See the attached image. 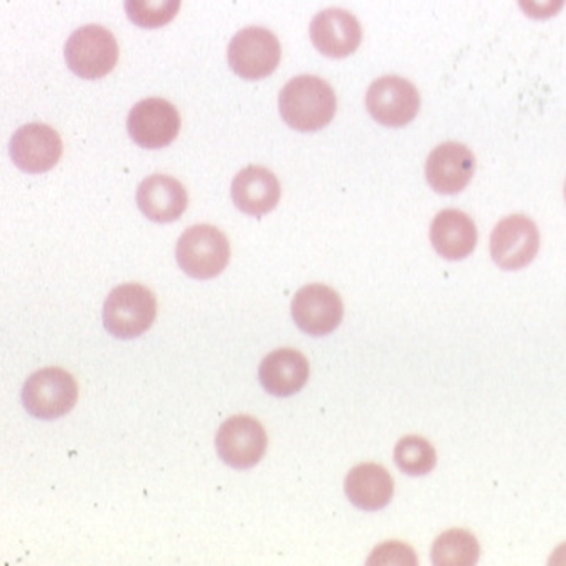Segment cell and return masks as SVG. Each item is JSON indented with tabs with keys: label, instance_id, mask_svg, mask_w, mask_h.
Here are the masks:
<instances>
[{
	"label": "cell",
	"instance_id": "obj_2",
	"mask_svg": "<svg viewBox=\"0 0 566 566\" xmlns=\"http://www.w3.org/2000/svg\"><path fill=\"white\" fill-rule=\"evenodd\" d=\"M157 315L156 295L138 283L114 289L103 305V324L118 339H134L149 331Z\"/></svg>",
	"mask_w": 566,
	"mask_h": 566
},
{
	"label": "cell",
	"instance_id": "obj_19",
	"mask_svg": "<svg viewBox=\"0 0 566 566\" xmlns=\"http://www.w3.org/2000/svg\"><path fill=\"white\" fill-rule=\"evenodd\" d=\"M347 497L363 511H378L388 506L394 497V479L382 465H356L344 482Z\"/></svg>",
	"mask_w": 566,
	"mask_h": 566
},
{
	"label": "cell",
	"instance_id": "obj_13",
	"mask_svg": "<svg viewBox=\"0 0 566 566\" xmlns=\"http://www.w3.org/2000/svg\"><path fill=\"white\" fill-rule=\"evenodd\" d=\"M311 41L324 56L343 60L361 46V24L344 9H326L312 19Z\"/></svg>",
	"mask_w": 566,
	"mask_h": 566
},
{
	"label": "cell",
	"instance_id": "obj_12",
	"mask_svg": "<svg viewBox=\"0 0 566 566\" xmlns=\"http://www.w3.org/2000/svg\"><path fill=\"white\" fill-rule=\"evenodd\" d=\"M339 294L323 283L305 285L292 302V317L302 333L321 337L334 333L343 321Z\"/></svg>",
	"mask_w": 566,
	"mask_h": 566
},
{
	"label": "cell",
	"instance_id": "obj_9",
	"mask_svg": "<svg viewBox=\"0 0 566 566\" xmlns=\"http://www.w3.org/2000/svg\"><path fill=\"white\" fill-rule=\"evenodd\" d=\"M217 450L224 464L233 469H252L266 450V433L256 418L238 415L224 421L217 436Z\"/></svg>",
	"mask_w": 566,
	"mask_h": 566
},
{
	"label": "cell",
	"instance_id": "obj_18",
	"mask_svg": "<svg viewBox=\"0 0 566 566\" xmlns=\"http://www.w3.org/2000/svg\"><path fill=\"white\" fill-rule=\"evenodd\" d=\"M308 361L295 349L273 350L259 369L260 382L273 397H292L304 388L308 379Z\"/></svg>",
	"mask_w": 566,
	"mask_h": 566
},
{
	"label": "cell",
	"instance_id": "obj_15",
	"mask_svg": "<svg viewBox=\"0 0 566 566\" xmlns=\"http://www.w3.org/2000/svg\"><path fill=\"white\" fill-rule=\"evenodd\" d=\"M280 189L275 174L265 167L250 166L238 172L231 185L234 206L248 217L262 218L279 205Z\"/></svg>",
	"mask_w": 566,
	"mask_h": 566
},
{
	"label": "cell",
	"instance_id": "obj_4",
	"mask_svg": "<svg viewBox=\"0 0 566 566\" xmlns=\"http://www.w3.org/2000/svg\"><path fill=\"white\" fill-rule=\"evenodd\" d=\"M64 56L67 67L80 78H103L117 64V40L102 25H85L70 35L64 46Z\"/></svg>",
	"mask_w": 566,
	"mask_h": 566
},
{
	"label": "cell",
	"instance_id": "obj_14",
	"mask_svg": "<svg viewBox=\"0 0 566 566\" xmlns=\"http://www.w3.org/2000/svg\"><path fill=\"white\" fill-rule=\"evenodd\" d=\"M63 142L50 125L28 124L11 138V157L19 169L28 174H43L60 163Z\"/></svg>",
	"mask_w": 566,
	"mask_h": 566
},
{
	"label": "cell",
	"instance_id": "obj_8",
	"mask_svg": "<svg viewBox=\"0 0 566 566\" xmlns=\"http://www.w3.org/2000/svg\"><path fill=\"white\" fill-rule=\"evenodd\" d=\"M539 252V231L535 221L513 214L495 224L491 234V256L500 269L514 272L530 265Z\"/></svg>",
	"mask_w": 566,
	"mask_h": 566
},
{
	"label": "cell",
	"instance_id": "obj_3",
	"mask_svg": "<svg viewBox=\"0 0 566 566\" xmlns=\"http://www.w3.org/2000/svg\"><path fill=\"white\" fill-rule=\"evenodd\" d=\"M230 241L218 228L196 224L181 234L176 247L179 266L192 279H214L230 262Z\"/></svg>",
	"mask_w": 566,
	"mask_h": 566
},
{
	"label": "cell",
	"instance_id": "obj_21",
	"mask_svg": "<svg viewBox=\"0 0 566 566\" xmlns=\"http://www.w3.org/2000/svg\"><path fill=\"white\" fill-rule=\"evenodd\" d=\"M395 462L405 474L427 475L436 469V449L423 437H405L395 449Z\"/></svg>",
	"mask_w": 566,
	"mask_h": 566
},
{
	"label": "cell",
	"instance_id": "obj_10",
	"mask_svg": "<svg viewBox=\"0 0 566 566\" xmlns=\"http://www.w3.org/2000/svg\"><path fill=\"white\" fill-rule=\"evenodd\" d=\"M127 128L135 144L144 149H163L170 146L181 130V117L167 99H142L132 108Z\"/></svg>",
	"mask_w": 566,
	"mask_h": 566
},
{
	"label": "cell",
	"instance_id": "obj_7",
	"mask_svg": "<svg viewBox=\"0 0 566 566\" xmlns=\"http://www.w3.org/2000/svg\"><path fill=\"white\" fill-rule=\"evenodd\" d=\"M282 51L276 35L263 28H247L238 32L228 48V63L240 78H266L279 66Z\"/></svg>",
	"mask_w": 566,
	"mask_h": 566
},
{
	"label": "cell",
	"instance_id": "obj_11",
	"mask_svg": "<svg viewBox=\"0 0 566 566\" xmlns=\"http://www.w3.org/2000/svg\"><path fill=\"white\" fill-rule=\"evenodd\" d=\"M474 153L460 142H443L430 153L424 176L433 191L443 196L459 195L468 188L475 174Z\"/></svg>",
	"mask_w": 566,
	"mask_h": 566
},
{
	"label": "cell",
	"instance_id": "obj_16",
	"mask_svg": "<svg viewBox=\"0 0 566 566\" xmlns=\"http://www.w3.org/2000/svg\"><path fill=\"white\" fill-rule=\"evenodd\" d=\"M430 241L442 259L459 262L474 252L478 244V228L464 211L446 209L432 221Z\"/></svg>",
	"mask_w": 566,
	"mask_h": 566
},
{
	"label": "cell",
	"instance_id": "obj_22",
	"mask_svg": "<svg viewBox=\"0 0 566 566\" xmlns=\"http://www.w3.org/2000/svg\"><path fill=\"white\" fill-rule=\"evenodd\" d=\"M181 9V0H125L128 19L137 28L157 29L169 24Z\"/></svg>",
	"mask_w": 566,
	"mask_h": 566
},
{
	"label": "cell",
	"instance_id": "obj_23",
	"mask_svg": "<svg viewBox=\"0 0 566 566\" xmlns=\"http://www.w3.org/2000/svg\"><path fill=\"white\" fill-rule=\"evenodd\" d=\"M566 0H517L521 11L533 21H548L565 8Z\"/></svg>",
	"mask_w": 566,
	"mask_h": 566
},
{
	"label": "cell",
	"instance_id": "obj_6",
	"mask_svg": "<svg viewBox=\"0 0 566 566\" xmlns=\"http://www.w3.org/2000/svg\"><path fill=\"white\" fill-rule=\"evenodd\" d=\"M420 106L417 86L397 75L375 80L366 93V108L382 127H407L417 118Z\"/></svg>",
	"mask_w": 566,
	"mask_h": 566
},
{
	"label": "cell",
	"instance_id": "obj_17",
	"mask_svg": "<svg viewBox=\"0 0 566 566\" xmlns=\"http://www.w3.org/2000/svg\"><path fill=\"white\" fill-rule=\"evenodd\" d=\"M137 206L150 221L170 223L188 208V192L174 177L156 174L138 186Z\"/></svg>",
	"mask_w": 566,
	"mask_h": 566
},
{
	"label": "cell",
	"instance_id": "obj_24",
	"mask_svg": "<svg viewBox=\"0 0 566 566\" xmlns=\"http://www.w3.org/2000/svg\"><path fill=\"white\" fill-rule=\"evenodd\" d=\"M565 199H566V182H565Z\"/></svg>",
	"mask_w": 566,
	"mask_h": 566
},
{
	"label": "cell",
	"instance_id": "obj_5",
	"mask_svg": "<svg viewBox=\"0 0 566 566\" xmlns=\"http://www.w3.org/2000/svg\"><path fill=\"white\" fill-rule=\"evenodd\" d=\"M78 400V385L70 373L44 368L34 373L22 389V403L28 413L40 420L63 417Z\"/></svg>",
	"mask_w": 566,
	"mask_h": 566
},
{
	"label": "cell",
	"instance_id": "obj_20",
	"mask_svg": "<svg viewBox=\"0 0 566 566\" xmlns=\"http://www.w3.org/2000/svg\"><path fill=\"white\" fill-rule=\"evenodd\" d=\"M481 548L469 531L450 530L433 543L432 562L437 566H471L479 562Z\"/></svg>",
	"mask_w": 566,
	"mask_h": 566
},
{
	"label": "cell",
	"instance_id": "obj_1",
	"mask_svg": "<svg viewBox=\"0 0 566 566\" xmlns=\"http://www.w3.org/2000/svg\"><path fill=\"white\" fill-rule=\"evenodd\" d=\"M280 115L289 127L298 132H317L327 127L336 115V93L317 76H297L280 92Z\"/></svg>",
	"mask_w": 566,
	"mask_h": 566
}]
</instances>
